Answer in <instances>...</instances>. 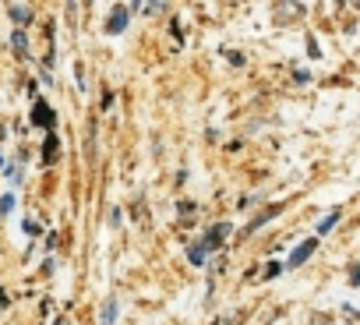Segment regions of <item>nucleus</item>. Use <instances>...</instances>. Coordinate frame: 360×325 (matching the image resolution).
I'll list each match as a JSON object with an SVG mask.
<instances>
[{"label": "nucleus", "mask_w": 360, "mask_h": 325, "mask_svg": "<svg viewBox=\"0 0 360 325\" xmlns=\"http://www.w3.org/2000/svg\"><path fill=\"white\" fill-rule=\"evenodd\" d=\"M127 15H131L127 8H113V15H110V22H106V32H110V36H120V32L127 29Z\"/></svg>", "instance_id": "nucleus-2"}, {"label": "nucleus", "mask_w": 360, "mask_h": 325, "mask_svg": "<svg viewBox=\"0 0 360 325\" xmlns=\"http://www.w3.org/2000/svg\"><path fill=\"white\" fill-rule=\"evenodd\" d=\"M103 325H117V300L110 297L106 307H103Z\"/></svg>", "instance_id": "nucleus-9"}, {"label": "nucleus", "mask_w": 360, "mask_h": 325, "mask_svg": "<svg viewBox=\"0 0 360 325\" xmlns=\"http://www.w3.org/2000/svg\"><path fill=\"white\" fill-rule=\"evenodd\" d=\"M99 106H103V110L113 106V92H110V89H103V103H99Z\"/></svg>", "instance_id": "nucleus-14"}, {"label": "nucleus", "mask_w": 360, "mask_h": 325, "mask_svg": "<svg viewBox=\"0 0 360 325\" xmlns=\"http://www.w3.org/2000/svg\"><path fill=\"white\" fill-rule=\"evenodd\" d=\"M230 230H233V223H216L205 237H202V244H205V251H216L226 237H230Z\"/></svg>", "instance_id": "nucleus-1"}, {"label": "nucleus", "mask_w": 360, "mask_h": 325, "mask_svg": "<svg viewBox=\"0 0 360 325\" xmlns=\"http://www.w3.org/2000/svg\"><path fill=\"white\" fill-rule=\"evenodd\" d=\"M240 321V314H223V318H216L212 325H237Z\"/></svg>", "instance_id": "nucleus-13"}, {"label": "nucleus", "mask_w": 360, "mask_h": 325, "mask_svg": "<svg viewBox=\"0 0 360 325\" xmlns=\"http://www.w3.org/2000/svg\"><path fill=\"white\" fill-rule=\"evenodd\" d=\"M15 209V195H4V198H0V216H8Z\"/></svg>", "instance_id": "nucleus-12"}, {"label": "nucleus", "mask_w": 360, "mask_h": 325, "mask_svg": "<svg viewBox=\"0 0 360 325\" xmlns=\"http://www.w3.org/2000/svg\"><path fill=\"white\" fill-rule=\"evenodd\" d=\"M0 167H4V155H0Z\"/></svg>", "instance_id": "nucleus-17"}, {"label": "nucleus", "mask_w": 360, "mask_h": 325, "mask_svg": "<svg viewBox=\"0 0 360 325\" xmlns=\"http://www.w3.org/2000/svg\"><path fill=\"white\" fill-rule=\"evenodd\" d=\"M32 124H43V127L53 131L57 117H53V110H46V103H36V106H32Z\"/></svg>", "instance_id": "nucleus-3"}, {"label": "nucleus", "mask_w": 360, "mask_h": 325, "mask_svg": "<svg viewBox=\"0 0 360 325\" xmlns=\"http://www.w3.org/2000/svg\"><path fill=\"white\" fill-rule=\"evenodd\" d=\"M57 155H60V138H57V131H50L46 141H43V159L46 162H57Z\"/></svg>", "instance_id": "nucleus-5"}, {"label": "nucleus", "mask_w": 360, "mask_h": 325, "mask_svg": "<svg viewBox=\"0 0 360 325\" xmlns=\"http://www.w3.org/2000/svg\"><path fill=\"white\" fill-rule=\"evenodd\" d=\"M11 46H15V53L29 57V39H25V32H15V36H11Z\"/></svg>", "instance_id": "nucleus-7"}, {"label": "nucleus", "mask_w": 360, "mask_h": 325, "mask_svg": "<svg viewBox=\"0 0 360 325\" xmlns=\"http://www.w3.org/2000/svg\"><path fill=\"white\" fill-rule=\"evenodd\" d=\"M279 272H283V265H279V262H272V265L265 269V276H269V279H272V276H279Z\"/></svg>", "instance_id": "nucleus-15"}, {"label": "nucleus", "mask_w": 360, "mask_h": 325, "mask_svg": "<svg viewBox=\"0 0 360 325\" xmlns=\"http://www.w3.org/2000/svg\"><path fill=\"white\" fill-rule=\"evenodd\" d=\"M11 18H15L18 25H29V22H32V11H29V8H11Z\"/></svg>", "instance_id": "nucleus-10"}, {"label": "nucleus", "mask_w": 360, "mask_h": 325, "mask_svg": "<svg viewBox=\"0 0 360 325\" xmlns=\"http://www.w3.org/2000/svg\"><path fill=\"white\" fill-rule=\"evenodd\" d=\"M339 216H342V209H332V212H328V216L321 219V227H318V234H328V230H332V227L339 223Z\"/></svg>", "instance_id": "nucleus-8"}, {"label": "nucleus", "mask_w": 360, "mask_h": 325, "mask_svg": "<svg viewBox=\"0 0 360 325\" xmlns=\"http://www.w3.org/2000/svg\"><path fill=\"white\" fill-rule=\"evenodd\" d=\"M314 248H318V241H304L300 248H293V255H290V265L297 269V265H304L311 255H314Z\"/></svg>", "instance_id": "nucleus-4"}, {"label": "nucleus", "mask_w": 360, "mask_h": 325, "mask_svg": "<svg viewBox=\"0 0 360 325\" xmlns=\"http://www.w3.org/2000/svg\"><path fill=\"white\" fill-rule=\"evenodd\" d=\"M205 255H209V251H205V244H202V241L188 248V258H191V265H205Z\"/></svg>", "instance_id": "nucleus-6"}, {"label": "nucleus", "mask_w": 360, "mask_h": 325, "mask_svg": "<svg viewBox=\"0 0 360 325\" xmlns=\"http://www.w3.org/2000/svg\"><path fill=\"white\" fill-rule=\"evenodd\" d=\"M53 325H64V318H57V321H53Z\"/></svg>", "instance_id": "nucleus-16"}, {"label": "nucleus", "mask_w": 360, "mask_h": 325, "mask_svg": "<svg viewBox=\"0 0 360 325\" xmlns=\"http://www.w3.org/2000/svg\"><path fill=\"white\" fill-rule=\"evenodd\" d=\"M276 212H279V209H265V212H262V216H258L255 223H248V230H244V234H251V230H258V227H262V223H269V219H272Z\"/></svg>", "instance_id": "nucleus-11"}]
</instances>
